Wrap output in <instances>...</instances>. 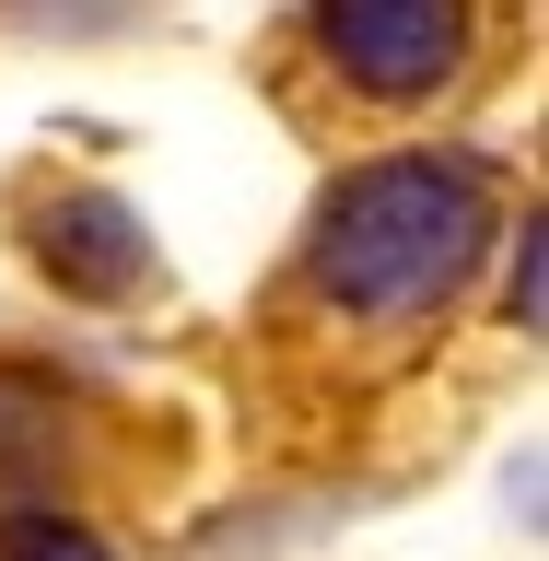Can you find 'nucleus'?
<instances>
[{
	"instance_id": "f257e3e1",
	"label": "nucleus",
	"mask_w": 549,
	"mask_h": 561,
	"mask_svg": "<svg viewBox=\"0 0 549 561\" xmlns=\"http://www.w3.org/2000/svg\"><path fill=\"white\" fill-rule=\"evenodd\" d=\"M491 245V187L456 152H375L316 210V280L351 316H433Z\"/></svg>"
},
{
	"instance_id": "f03ea898",
	"label": "nucleus",
	"mask_w": 549,
	"mask_h": 561,
	"mask_svg": "<svg viewBox=\"0 0 549 561\" xmlns=\"http://www.w3.org/2000/svg\"><path fill=\"white\" fill-rule=\"evenodd\" d=\"M328 59L363 94H433L468 59V12L456 0H340L328 12Z\"/></svg>"
},
{
	"instance_id": "7ed1b4c3",
	"label": "nucleus",
	"mask_w": 549,
	"mask_h": 561,
	"mask_svg": "<svg viewBox=\"0 0 549 561\" xmlns=\"http://www.w3.org/2000/svg\"><path fill=\"white\" fill-rule=\"evenodd\" d=\"M35 257L59 293L82 305H129L140 280H152V234H140L129 199H105V187H59V199L35 210Z\"/></svg>"
},
{
	"instance_id": "20e7f679",
	"label": "nucleus",
	"mask_w": 549,
	"mask_h": 561,
	"mask_svg": "<svg viewBox=\"0 0 549 561\" xmlns=\"http://www.w3.org/2000/svg\"><path fill=\"white\" fill-rule=\"evenodd\" d=\"M0 561H105V538L70 526V515H12L0 526Z\"/></svg>"
}]
</instances>
